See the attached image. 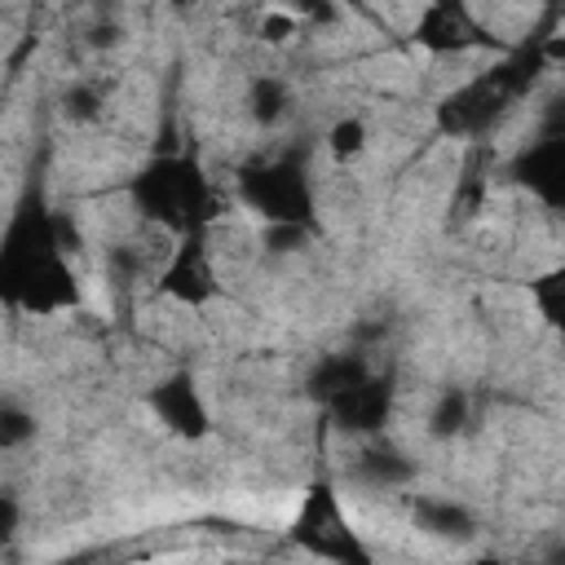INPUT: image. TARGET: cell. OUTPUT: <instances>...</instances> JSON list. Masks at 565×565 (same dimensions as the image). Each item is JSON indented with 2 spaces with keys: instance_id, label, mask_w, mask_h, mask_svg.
Instances as JSON below:
<instances>
[{
  "instance_id": "obj_1",
  "label": "cell",
  "mask_w": 565,
  "mask_h": 565,
  "mask_svg": "<svg viewBox=\"0 0 565 565\" xmlns=\"http://www.w3.org/2000/svg\"><path fill=\"white\" fill-rule=\"evenodd\" d=\"M327 154H331L335 163H353V159H362V154H366V124L353 119V115L335 119L331 132H327Z\"/></svg>"
}]
</instances>
